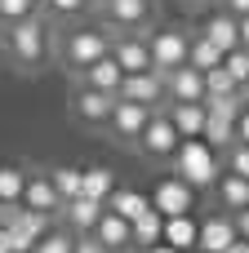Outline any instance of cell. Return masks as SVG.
<instances>
[{
  "label": "cell",
  "instance_id": "cell-6",
  "mask_svg": "<svg viewBox=\"0 0 249 253\" xmlns=\"http://www.w3.org/2000/svg\"><path fill=\"white\" fill-rule=\"evenodd\" d=\"M147 40H151V58H156V71H174V67L192 62V40H187L183 31L165 27V31L147 36Z\"/></svg>",
  "mask_w": 249,
  "mask_h": 253
},
{
  "label": "cell",
  "instance_id": "cell-20",
  "mask_svg": "<svg viewBox=\"0 0 249 253\" xmlns=\"http://www.w3.org/2000/svg\"><path fill=\"white\" fill-rule=\"evenodd\" d=\"M218 200H223V209H232V213L249 209V178H241V173L227 169V178H218Z\"/></svg>",
  "mask_w": 249,
  "mask_h": 253
},
{
  "label": "cell",
  "instance_id": "cell-5",
  "mask_svg": "<svg viewBox=\"0 0 249 253\" xmlns=\"http://www.w3.org/2000/svg\"><path fill=\"white\" fill-rule=\"evenodd\" d=\"M151 205H156V213H165V218H183V213L196 209V187H192L187 178H178V173H174V178H160Z\"/></svg>",
  "mask_w": 249,
  "mask_h": 253
},
{
  "label": "cell",
  "instance_id": "cell-3",
  "mask_svg": "<svg viewBox=\"0 0 249 253\" xmlns=\"http://www.w3.org/2000/svg\"><path fill=\"white\" fill-rule=\"evenodd\" d=\"M45 22L31 13V18H22V22H13L9 27V53H13V62H22V67H36L40 58H45Z\"/></svg>",
  "mask_w": 249,
  "mask_h": 253
},
{
  "label": "cell",
  "instance_id": "cell-35",
  "mask_svg": "<svg viewBox=\"0 0 249 253\" xmlns=\"http://www.w3.org/2000/svg\"><path fill=\"white\" fill-rule=\"evenodd\" d=\"M236 142H249V102L241 111V120H236Z\"/></svg>",
  "mask_w": 249,
  "mask_h": 253
},
{
  "label": "cell",
  "instance_id": "cell-30",
  "mask_svg": "<svg viewBox=\"0 0 249 253\" xmlns=\"http://www.w3.org/2000/svg\"><path fill=\"white\" fill-rule=\"evenodd\" d=\"M227 71H232V76L241 80V89H249V49H245V44L227 53Z\"/></svg>",
  "mask_w": 249,
  "mask_h": 253
},
{
  "label": "cell",
  "instance_id": "cell-2",
  "mask_svg": "<svg viewBox=\"0 0 249 253\" xmlns=\"http://www.w3.org/2000/svg\"><path fill=\"white\" fill-rule=\"evenodd\" d=\"M111 44H116V40H111L107 31H94V27L85 31V27H80V31H71V36H67L62 58H67V67L85 71V67H94L98 58H107V53H111Z\"/></svg>",
  "mask_w": 249,
  "mask_h": 253
},
{
  "label": "cell",
  "instance_id": "cell-25",
  "mask_svg": "<svg viewBox=\"0 0 249 253\" xmlns=\"http://www.w3.org/2000/svg\"><path fill=\"white\" fill-rule=\"evenodd\" d=\"M85 196H94V200L107 205V200L116 196V173L102 169V165H98V169H85Z\"/></svg>",
  "mask_w": 249,
  "mask_h": 253
},
{
  "label": "cell",
  "instance_id": "cell-8",
  "mask_svg": "<svg viewBox=\"0 0 249 253\" xmlns=\"http://www.w3.org/2000/svg\"><path fill=\"white\" fill-rule=\"evenodd\" d=\"M116 102H120V93H107V89H94V84H85V89L76 93V116H80L85 125H111V116H116Z\"/></svg>",
  "mask_w": 249,
  "mask_h": 253
},
{
  "label": "cell",
  "instance_id": "cell-41",
  "mask_svg": "<svg viewBox=\"0 0 249 253\" xmlns=\"http://www.w3.org/2000/svg\"><path fill=\"white\" fill-rule=\"evenodd\" d=\"M227 253H249V240H236V245H232Z\"/></svg>",
  "mask_w": 249,
  "mask_h": 253
},
{
  "label": "cell",
  "instance_id": "cell-7",
  "mask_svg": "<svg viewBox=\"0 0 249 253\" xmlns=\"http://www.w3.org/2000/svg\"><path fill=\"white\" fill-rule=\"evenodd\" d=\"M165 84H169V98H174V102H205V98H209V80H205V71L192 67V62L165 71Z\"/></svg>",
  "mask_w": 249,
  "mask_h": 253
},
{
  "label": "cell",
  "instance_id": "cell-22",
  "mask_svg": "<svg viewBox=\"0 0 249 253\" xmlns=\"http://www.w3.org/2000/svg\"><path fill=\"white\" fill-rule=\"evenodd\" d=\"M107 18L125 31V27H143L147 22V0H107Z\"/></svg>",
  "mask_w": 249,
  "mask_h": 253
},
{
  "label": "cell",
  "instance_id": "cell-13",
  "mask_svg": "<svg viewBox=\"0 0 249 253\" xmlns=\"http://www.w3.org/2000/svg\"><path fill=\"white\" fill-rule=\"evenodd\" d=\"M200 36H209L223 53H232V49H241V18H236L232 9H218V13L205 18V31H200Z\"/></svg>",
  "mask_w": 249,
  "mask_h": 253
},
{
  "label": "cell",
  "instance_id": "cell-26",
  "mask_svg": "<svg viewBox=\"0 0 249 253\" xmlns=\"http://www.w3.org/2000/svg\"><path fill=\"white\" fill-rule=\"evenodd\" d=\"M49 178H53V187H58L62 205H67V200H76V196H85V169H67V165H62V169H53Z\"/></svg>",
  "mask_w": 249,
  "mask_h": 253
},
{
  "label": "cell",
  "instance_id": "cell-40",
  "mask_svg": "<svg viewBox=\"0 0 249 253\" xmlns=\"http://www.w3.org/2000/svg\"><path fill=\"white\" fill-rule=\"evenodd\" d=\"M241 44H245V49H249V13H245V18H241Z\"/></svg>",
  "mask_w": 249,
  "mask_h": 253
},
{
  "label": "cell",
  "instance_id": "cell-42",
  "mask_svg": "<svg viewBox=\"0 0 249 253\" xmlns=\"http://www.w3.org/2000/svg\"><path fill=\"white\" fill-rule=\"evenodd\" d=\"M0 205H4V200H0Z\"/></svg>",
  "mask_w": 249,
  "mask_h": 253
},
{
  "label": "cell",
  "instance_id": "cell-38",
  "mask_svg": "<svg viewBox=\"0 0 249 253\" xmlns=\"http://www.w3.org/2000/svg\"><path fill=\"white\" fill-rule=\"evenodd\" d=\"M236 227H241V240H249V209L236 213Z\"/></svg>",
  "mask_w": 249,
  "mask_h": 253
},
{
  "label": "cell",
  "instance_id": "cell-1",
  "mask_svg": "<svg viewBox=\"0 0 249 253\" xmlns=\"http://www.w3.org/2000/svg\"><path fill=\"white\" fill-rule=\"evenodd\" d=\"M214 151H218V147H209L205 138H183V147H178V156H174V173L187 178L196 191H200V187H214L218 173H223Z\"/></svg>",
  "mask_w": 249,
  "mask_h": 253
},
{
  "label": "cell",
  "instance_id": "cell-29",
  "mask_svg": "<svg viewBox=\"0 0 249 253\" xmlns=\"http://www.w3.org/2000/svg\"><path fill=\"white\" fill-rule=\"evenodd\" d=\"M36 13V0H0V18L13 27V22H22V18H31Z\"/></svg>",
  "mask_w": 249,
  "mask_h": 253
},
{
  "label": "cell",
  "instance_id": "cell-11",
  "mask_svg": "<svg viewBox=\"0 0 249 253\" xmlns=\"http://www.w3.org/2000/svg\"><path fill=\"white\" fill-rule=\"evenodd\" d=\"M151 116H156V111H151L147 102L120 98V102H116V116H111V133H116V138H143V129H147Z\"/></svg>",
  "mask_w": 249,
  "mask_h": 253
},
{
  "label": "cell",
  "instance_id": "cell-34",
  "mask_svg": "<svg viewBox=\"0 0 249 253\" xmlns=\"http://www.w3.org/2000/svg\"><path fill=\"white\" fill-rule=\"evenodd\" d=\"M76 253H111V249H107L98 236H89V231H85V240H76Z\"/></svg>",
  "mask_w": 249,
  "mask_h": 253
},
{
  "label": "cell",
  "instance_id": "cell-17",
  "mask_svg": "<svg viewBox=\"0 0 249 253\" xmlns=\"http://www.w3.org/2000/svg\"><path fill=\"white\" fill-rule=\"evenodd\" d=\"M94 236L116 253V249H125V245H134V222H129V218H120L116 209H107V213H102V222L94 227Z\"/></svg>",
  "mask_w": 249,
  "mask_h": 253
},
{
  "label": "cell",
  "instance_id": "cell-37",
  "mask_svg": "<svg viewBox=\"0 0 249 253\" xmlns=\"http://www.w3.org/2000/svg\"><path fill=\"white\" fill-rule=\"evenodd\" d=\"M0 253H13V231L9 227H0Z\"/></svg>",
  "mask_w": 249,
  "mask_h": 253
},
{
  "label": "cell",
  "instance_id": "cell-18",
  "mask_svg": "<svg viewBox=\"0 0 249 253\" xmlns=\"http://www.w3.org/2000/svg\"><path fill=\"white\" fill-rule=\"evenodd\" d=\"M165 245H174V249H183V253L200 249V222H192V213L165 218Z\"/></svg>",
  "mask_w": 249,
  "mask_h": 253
},
{
  "label": "cell",
  "instance_id": "cell-16",
  "mask_svg": "<svg viewBox=\"0 0 249 253\" xmlns=\"http://www.w3.org/2000/svg\"><path fill=\"white\" fill-rule=\"evenodd\" d=\"M62 213H67V222H71L76 231H94V227L102 222L107 205H102V200H94V196H76V200H67V205H62Z\"/></svg>",
  "mask_w": 249,
  "mask_h": 253
},
{
  "label": "cell",
  "instance_id": "cell-36",
  "mask_svg": "<svg viewBox=\"0 0 249 253\" xmlns=\"http://www.w3.org/2000/svg\"><path fill=\"white\" fill-rule=\"evenodd\" d=\"M223 9H232L236 18H245V13H249V0H223Z\"/></svg>",
  "mask_w": 249,
  "mask_h": 253
},
{
  "label": "cell",
  "instance_id": "cell-31",
  "mask_svg": "<svg viewBox=\"0 0 249 253\" xmlns=\"http://www.w3.org/2000/svg\"><path fill=\"white\" fill-rule=\"evenodd\" d=\"M36 253H76V240L62 236V231H49V236L36 245Z\"/></svg>",
  "mask_w": 249,
  "mask_h": 253
},
{
  "label": "cell",
  "instance_id": "cell-27",
  "mask_svg": "<svg viewBox=\"0 0 249 253\" xmlns=\"http://www.w3.org/2000/svg\"><path fill=\"white\" fill-rule=\"evenodd\" d=\"M205 80H209V98H232V93H241V80L227 71V62L214 67V71H205Z\"/></svg>",
  "mask_w": 249,
  "mask_h": 253
},
{
  "label": "cell",
  "instance_id": "cell-23",
  "mask_svg": "<svg viewBox=\"0 0 249 253\" xmlns=\"http://www.w3.org/2000/svg\"><path fill=\"white\" fill-rule=\"evenodd\" d=\"M165 240V213H143L138 222H134V245L138 249H151V245H160Z\"/></svg>",
  "mask_w": 249,
  "mask_h": 253
},
{
  "label": "cell",
  "instance_id": "cell-39",
  "mask_svg": "<svg viewBox=\"0 0 249 253\" xmlns=\"http://www.w3.org/2000/svg\"><path fill=\"white\" fill-rule=\"evenodd\" d=\"M143 253H183V249H174V245H165V240H160V245H151V249H143Z\"/></svg>",
  "mask_w": 249,
  "mask_h": 253
},
{
  "label": "cell",
  "instance_id": "cell-43",
  "mask_svg": "<svg viewBox=\"0 0 249 253\" xmlns=\"http://www.w3.org/2000/svg\"><path fill=\"white\" fill-rule=\"evenodd\" d=\"M196 253H200V249H196Z\"/></svg>",
  "mask_w": 249,
  "mask_h": 253
},
{
  "label": "cell",
  "instance_id": "cell-33",
  "mask_svg": "<svg viewBox=\"0 0 249 253\" xmlns=\"http://www.w3.org/2000/svg\"><path fill=\"white\" fill-rule=\"evenodd\" d=\"M85 4H89V0H49V9H53V13H62V18H71V13H80Z\"/></svg>",
  "mask_w": 249,
  "mask_h": 253
},
{
  "label": "cell",
  "instance_id": "cell-10",
  "mask_svg": "<svg viewBox=\"0 0 249 253\" xmlns=\"http://www.w3.org/2000/svg\"><path fill=\"white\" fill-rule=\"evenodd\" d=\"M160 93H169V84H165V71H138V76H125V84H120V98H129V102H147V107H156L160 102Z\"/></svg>",
  "mask_w": 249,
  "mask_h": 253
},
{
  "label": "cell",
  "instance_id": "cell-4",
  "mask_svg": "<svg viewBox=\"0 0 249 253\" xmlns=\"http://www.w3.org/2000/svg\"><path fill=\"white\" fill-rule=\"evenodd\" d=\"M138 147H143L147 156H156V160H169V156H178V147H183V133H178L174 116H169V111H156V116L147 120V129H143Z\"/></svg>",
  "mask_w": 249,
  "mask_h": 253
},
{
  "label": "cell",
  "instance_id": "cell-14",
  "mask_svg": "<svg viewBox=\"0 0 249 253\" xmlns=\"http://www.w3.org/2000/svg\"><path fill=\"white\" fill-rule=\"evenodd\" d=\"M80 80H85V84H94V89L120 93V84H125V67L116 62V53H107V58H98L94 67H85V71H80Z\"/></svg>",
  "mask_w": 249,
  "mask_h": 253
},
{
  "label": "cell",
  "instance_id": "cell-28",
  "mask_svg": "<svg viewBox=\"0 0 249 253\" xmlns=\"http://www.w3.org/2000/svg\"><path fill=\"white\" fill-rule=\"evenodd\" d=\"M27 182H31V178H27L22 169L4 165V169H0V200H22V196H27Z\"/></svg>",
  "mask_w": 249,
  "mask_h": 253
},
{
  "label": "cell",
  "instance_id": "cell-44",
  "mask_svg": "<svg viewBox=\"0 0 249 253\" xmlns=\"http://www.w3.org/2000/svg\"><path fill=\"white\" fill-rule=\"evenodd\" d=\"M13 253H18V249H13Z\"/></svg>",
  "mask_w": 249,
  "mask_h": 253
},
{
  "label": "cell",
  "instance_id": "cell-12",
  "mask_svg": "<svg viewBox=\"0 0 249 253\" xmlns=\"http://www.w3.org/2000/svg\"><path fill=\"white\" fill-rule=\"evenodd\" d=\"M241 240V227H236V218H209V222H200V253H227L232 245Z\"/></svg>",
  "mask_w": 249,
  "mask_h": 253
},
{
  "label": "cell",
  "instance_id": "cell-15",
  "mask_svg": "<svg viewBox=\"0 0 249 253\" xmlns=\"http://www.w3.org/2000/svg\"><path fill=\"white\" fill-rule=\"evenodd\" d=\"M169 116H174L183 138H205V125H209V107L205 102H174Z\"/></svg>",
  "mask_w": 249,
  "mask_h": 253
},
{
  "label": "cell",
  "instance_id": "cell-9",
  "mask_svg": "<svg viewBox=\"0 0 249 253\" xmlns=\"http://www.w3.org/2000/svg\"><path fill=\"white\" fill-rule=\"evenodd\" d=\"M111 53H116V62L125 67V76H138V71H151V67H156L151 40H143V36H116Z\"/></svg>",
  "mask_w": 249,
  "mask_h": 253
},
{
  "label": "cell",
  "instance_id": "cell-24",
  "mask_svg": "<svg viewBox=\"0 0 249 253\" xmlns=\"http://www.w3.org/2000/svg\"><path fill=\"white\" fill-rule=\"evenodd\" d=\"M227 62V53L209 40V36H196L192 40V67H200V71H214V67H223Z\"/></svg>",
  "mask_w": 249,
  "mask_h": 253
},
{
  "label": "cell",
  "instance_id": "cell-32",
  "mask_svg": "<svg viewBox=\"0 0 249 253\" xmlns=\"http://www.w3.org/2000/svg\"><path fill=\"white\" fill-rule=\"evenodd\" d=\"M227 169L241 173V178H249V142H236V147L227 151Z\"/></svg>",
  "mask_w": 249,
  "mask_h": 253
},
{
  "label": "cell",
  "instance_id": "cell-21",
  "mask_svg": "<svg viewBox=\"0 0 249 253\" xmlns=\"http://www.w3.org/2000/svg\"><path fill=\"white\" fill-rule=\"evenodd\" d=\"M107 209H116L120 218L138 222V218H143V213H151L156 205H151V196H143V191H120V187H116V196L107 200Z\"/></svg>",
  "mask_w": 249,
  "mask_h": 253
},
{
  "label": "cell",
  "instance_id": "cell-19",
  "mask_svg": "<svg viewBox=\"0 0 249 253\" xmlns=\"http://www.w3.org/2000/svg\"><path fill=\"white\" fill-rule=\"evenodd\" d=\"M22 205H27V209H40V213H53V209H62V196H58L53 178H31Z\"/></svg>",
  "mask_w": 249,
  "mask_h": 253
}]
</instances>
